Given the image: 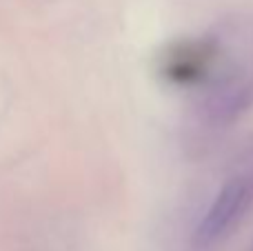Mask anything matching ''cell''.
<instances>
[{
  "mask_svg": "<svg viewBox=\"0 0 253 251\" xmlns=\"http://www.w3.org/2000/svg\"><path fill=\"white\" fill-rule=\"evenodd\" d=\"M253 200V185L245 178H233L215 194L213 203L205 211L193 231V247L198 251L218 245L240 222Z\"/></svg>",
  "mask_w": 253,
  "mask_h": 251,
  "instance_id": "cell-1",
  "label": "cell"
}]
</instances>
